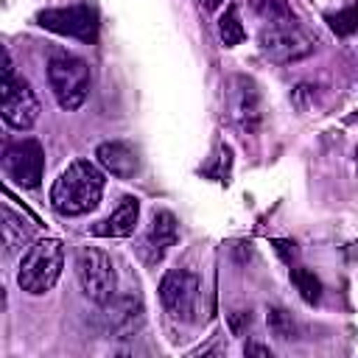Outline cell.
Here are the masks:
<instances>
[{
  "mask_svg": "<svg viewBox=\"0 0 358 358\" xmlns=\"http://www.w3.org/2000/svg\"><path fill=\"white\" fill-rule=\"evenodd\" d=\"M34 243V227L8 204L0 201V246L8 255H20Z\"/></svg>",
  "mask_w": 358,
  "mask_h": 358,
  "instance_id": "obj_15",
  "label": "cell"
},
{
  "mask_svg": "<svg viewBox=\"0 0 358 358\" xmlns=\"http://www.w3.org/2000/svg\"><path fill=\"white\" fill-rule=\"evenodd\" d=\"M62 266H64V246L62 241L56 238H39L34 241L22 260H20V268H17V285L25 291V294H48L59 274H62Z\"/></svg>",
  "mask_w": 358,
  "mask_h": 358,
  "instance_id": "obj_2",
  "label": "cell"
},
{
  "mask_svg": "<svg viewBox=\"0 0 358 358\" xmlns=\"http://www.w3.org/2000/svg\"><path fill=\"white\" fill-rule=\"evenodd\" d=\"M0 159H3L6 173L17 185H22V187H39L42 173H45V151H42L39 140H34V137L14 140V143H8L3 148Z\"/></svg>",
  "mask_w": 358,
  "mask_h": 358,
  "instance_id": "obj_8",
  "label": "cell"
},
{
  "mask_svg": "<svg viewBox=\"0 0 358 358\" xmlns=\"http://www.w3.org/2000/svg\"><path fill=\"white\" fill-rule=\"evenodd\" d=\"M252 11L266 20L268 25H285V22H294V11L288 6V0H249Z\"/></svg>",
  "mask_w": 358,
  "mask_h": 358,
  "instance_id": "obj_16",
  "label": "cell"
},
{
  "mask_svg": "<svg viewBox=\"0 0 358 358\" xmlns=\"http://www.w3.org/2000/svg\"><path fill=\"white\" fill-rule=\"evenodd\" d=\"M103 308V324L106 333L117 336V338H129L131 333L140 330L143 324V305L134 296H112L109 302L101 305Z\"/></svg>",
  "mask_w": 358,
  "mask_h": 358,
  "instance_id": "obj_12",
  "label": "cell"
},
{
  "mask_svg": "<svg viewBox=\"0 0 358 358\" xmlns=\"http://www.w3.org/2000/svg\"><path fill=\"white\" fill-rule=\"evenodd\" d=\"M6 148V134H3V129H0V151Z\"/></svg>",
  "mask_w": 358,
  "mask_h": 358,
  "instance_id": "obj_26",
  "label": "cell"
},
{
  "mask_svg": "<svg viewBox=\"0 0 358 358\" xmlns=\"http://www.w3.org/2000/svg\"><path fill=\"white\" fill-rule=\"evenodd\" d=\"M199 3H201L207 11H213V8H218V6H221V0H199Z\"/></svg>",
  "mask_w": 358,
  "mask_h": 358,
  "instance_id": "obj_24",
  "label": "cell"
},
{
  "mask_svg": "<svg viewBox=\"0 0 358 358\" xmlns=\"http://www.w3.org/2000/svg\"><path fill=\"white\" fill-rule=\"evenodd\" d=\"M268 327H271V333L280 336V338H294V322H291V316H288L285 310H280V308H271V310H268Z\"/></svg>",
  "mask_w": 358,
  "mask_h": 358,
  "instance_id": "obj_19",
  "label": "cell"
},
{
  "mask_svg": "<svg viewBox=\"0 0 358 358\" xmlns=\"http://www.w3.org/2000/svg\"><path fill=\"white\" fill-rule=\"evenodd\" d=\"M76 277H78V285H81L84 296L92 299L95 305H103L115 296L117 274H115L112 257L103 249L81 246L78 255H76Z\"/></svg>",
  "mask_w": 358,
  "mask_h": 358,
  "instance_id": "obj_4",
  "label": "cell"
},
{
  "mask_svg": "<svg viewBox=\"0 0 358 358\" xmlns=\"http://www.w3.org/2000/svg\"><path fill=\"white\" fill-rule=\"evenodd\" d=\"M48 84L62 109H78L90 95V64L78 56L59 53L48 62Z\"/></svg>",
  "mask_w": 358,
  "mask_h": 358,
  "instance_id": "obj_3",
  "label": "cell"
},
{
  "mask_svg": "<svg viewBox=\"0 0 358 358\" xmlns=\"http://www.w3.org/2000/svg\"><path fill=\"white\" fill-rule=\"evenodd\" d=\"M162 308L182 322H196L199 313V277L187 268H171L159 280Z\"/></svg>",
  "mask_w": 358,
  "mask_h": 358,
  "instance_id": "obj_6",
  "label": "cell"
},
{
  "mask_svg": "<svg viewBox=\"0 0 358 358\" xmlns=\"http://www.w3.org/2000/svg\"><path fill=\"white\" fill-rule=\"evenodd\" d=\"M103 173L90 159L70 162L50 187V207L59 215H84L101 204Z\"/></svg>",
  "mask_w": 358,
  "mask_h": 358,
  "instance_id": "obj_1",
  "label": "cell"
},
{
  "mask_svg": "<svg viewBox=\"0 0 358 358\" xmlns=\"http://www.w3.org/2000/svg\"><path fill=\"white\" fill-rule=\"evenodd\" d=\"M243 352H246V355H266V358H271V350L263 347V344H255V341H249V344L243 347Z\"/></svg>",
  "mask_w": 358,
  "mask_h": 358,
  "instance_id": "obj_23",
  "label": "cell"
},
{
  "mask_svg": "<svg viewBox=\"0 0 358 358\" xmlns=\"http://www.w3.org/2000/svg\"><path fill=\"white\" fill-rule=\"evenodd\" d=\"M14 76V62H11V53L0 45V84L6 81V78H11Z\"/></svg>",
  "mask_w": 358,
  "mask_h": 358,
  "instance_id": "obj_21",
  "label": "cell"
},
{
  "mask_svg": "<svg viewBox=\"0 0 358 358\" xmlns=\"http://www.w3.org/2000/svg\"><path fill=\"white\" fill-rule=\"evenodd\" d=\"M218 36H221V42H224L227 48L243 42L246 31H243V25H241V17H238V8H235V6H229V8L221 14V20H218Z\"/></svg>",
  "mask_w": 358,
  "mask_h": 358,
  "instance_id": "obj_17",
  "label": "cell"
},
{
  "mask_svg": "<svg viewBox=\"0 0 358 358\" xmlns=\"http://www.w3.org/2000/svg\"><path fill=\"white\" fill-rule=\"evenodd\" d=\"M291 282L296 285V291H299V296L305 299V302H319V296H322V285H319V280L313 277V271H308L305 266H294L291 268Z\"/></svg>",
  "mask_w": 358,
  "mask_h": 358,
  "instance_id": "obj_18",
  "label": "cell"
},
{
  "mask_svg": "<svg viewBox=\"0 0 358 358\" xmlns=\"http://www.w3.org/2000/svg\"><path fill=\"white\" fill-rule=\"evenodd\" d=\"M6 305H8V296H6V288L0 282V310H6Z\"/></svg>",
  "mask_w": 358,
  "mask_h": 358,
  "instance_id": "obj_25",
  "label": "cell"
},
{
  "mask_svg": "<svg viewBox=\"0 0 358 358\" xmlns=\"http://www.w3.org/2000/svg\"><path fill=\"white\" fill-rule=\"evenodd\" d=\"M36 22L53 34L73 36L81 42H95L98 36V14L90 6H67V8H45L36 14Z\"/></svg>",
  "mask_w": 358,
  "mask_h": 358,
  "instance_id": "obj_9",
  "label": "cell"
},
{
  "mask_svg": "<svg viewBox=\"0 0 358 358\" xmlns=\"http://www.w3.org/2000/svg\"><path fill=\"white\" fill-rule=\"evenodd\" d=\"M274 246H277V252L291 263L294 257H296V249H294V243H288V241H274Z\"/></svg>",
  "mask_w": 358,
  "mask_h": 358,
  "instance_id": "obj_22",
  "label": "cell"
},
{
  "mask_svg": "<svg viewBox=\"0 0 358 358\" xmlns=\"http://www.w3.org/2000/svg\"><path fill=\"white\" fill-rule=\"evenodd\" d=\"M137 218H140V201L134 196H123L120 204L103 221H98L90 232L98 235V238H126V235L134 232Z\"/></svg>",
  "mask_w": 358,
  "mask_h": 358,
  "instance_id": "obj_14",
  "label": "cell"
},
{
  "mask_svg": "<svg viewBox=\"0 0 358 358\" xmlns=\"http://www.w3.org/2000/svg\"><path fill=\"white\" fill-rule=\"evenodd\" d=\"M176 238H179L176 218H173L168 210L154 213V218H151V224H148V232H145V238H143V243H140V255H143L145 266H157V263L168 255V249L176 243Z\"/></svg>",
  "mask_w": 358,
  "mask_h": 358,
  "instance_id": "obj_10",
  "label": "cell"
},
{
  "mask_svg": "<svg viewBox=\"0 0 358 358\" xmlns=\"http://www.w3.org/2000/svg\"><path fill=\"white\" fill-rule=\"evenodd\" d=\"M260 53L268 62L277 64H288V62H299L308 53H313V36L305 34L296 22H285V25H268L260 31L257 36Z\"/></svg>",
  "mask_w": 358,
  "mask_h": 358,
  "instance_id": "obj_5",
  "label": "cell"
},
{
  "mask_svg": "<svg viewBox=\"0 0 358 358\" xmlns=\"http://www.w3.org/2000/svg\"><path fill=\"white\" fill-rule=\"evenodd\" d=\"M229 115L243 131H255L260 126V95L255 84L243 76H235L229 81Z\"/></svg>",
  "mask_w": 358,
  "mask_h": 358,
  "instance_id": "obj_11",
  "label": "cell"
},
{
  "mask_svg": "<svg viewBox=\"0 0 358 358\" xmlns=\"http://www.w3.org/2000/svg\"><path fill=\"white\" fill-rule=\"evenodd\" d=\"M327 20H330V25H333L336 34H350L355 28V8H344L341 14H333Z\"/></svg>",
  "mask_w": 358,
  "mask_h": 358,
  "instance_id": "obj_20",
  "label": "cell"
},
{
  "mask_svg": "<svg viewBox=\"0 0 358 358\" xmlns=\"http://www.w3.org/2000/svg\"><path fill=\"white\" fill-rule=\"evenodd\" d=\"M95 157H98V165H101L106 173L117 176V179H131V176L137 173V168H140L137 151H134L129 143H123V140L101 143V145L95 148Z\"/></svg>",
  "mask_w": 358,
  "mask_h": 358,
  "instance_id": "obj_13",
  "label": "cell"
},
{
  "mask_svg": "<svg viewBox=\"0 0 358 358\" xmlns=\"http://www.w3.org/2000/svg\"><path fill=\"white\" fill-rule=\"evenodd\" d=\"M0 117L17 131H25L39 120V98L17 73L0 84Z\"/></svg>",
  "mask_w": 358,
  "mask_h": 358,
  "instance_id": "obj_7",
  "label": "cell"
}]
</instances>
